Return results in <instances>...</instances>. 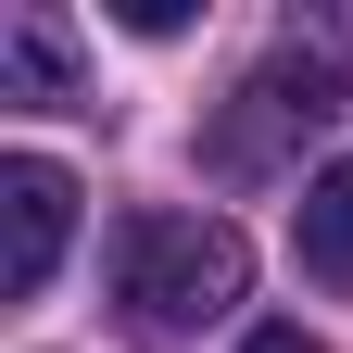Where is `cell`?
I'll use <instances>...</instances> for the list:
<instances>
[{
    "label": "cell",
    "mask_w": 353,
    "mask_h": 353,
    "mask_svg": "<svg viewBox=\"0 0 353 353\" xmlns=\"http://www.w3.org/2000/svg\"><path fill=\"white\" fill-rule=\"evenodd\" d=\"M114 290L139 328H214L252 290V240L228 214H126L114 228Z\"/></svg>",
    "instance_id": "cell-1"
},
{
    "label": "cell",
    "mask_w": 353,
    "mask_h": 353,
    "mask_svg": "<svg viewBox=\"0 0 353 353\" xmlns=\"http://www.w3.org/2000/svg\"><path fill=\"white\" fill-rule=\"evenodd\" d=\"M328 114H341V63H316V51H278V63L240 88V114L214 126V164H228V176H265V164L290 152V126L316 139Z\"/></svg>",
    "instance_id": "cell-2"
},
{
    "label": "cell",
    "mask_w": 353,
    "mask_h": 353,
    "mask_svg": "<svg viewBox=\"0 0 353 353\" xmlns=\"http://www.w3.org/2000/svg\"><path fill=\"white\" fill-rule=\"evenodd\" d=\"M63 240H76V176L51 152H13V164H0V290L38 303L51 265H63Z\"/></svg>",
    "instance_id": "cell-3"
},
{
    "label": "cell",
    "mask_w": 353,
    "mask_h": 353,
    "mask_svg": "<svg viewBox=\"0 0 353 353\" xmlns=\"http://www.w3.org/2000/svg\"><path fill=\"white\" fill-rule=\"evenodd\" d=\"M0 101H76V38L63 13H0Z\"/></svg>",
    "instance_id": "cell-4"
},
{
    "label": "cell",
    "mask_w": 353,
    "mask_h": 353,
    "mask_svg": "<svg viewBox=\"0 0 353 353\" xmlns=\"http://www.w3.org/2000/svg\"><path fill=\"white\" fill-rule=\"evenodd\" d=\"M290 240H303V265H316V278H341V290H353V164H316V176H303Z\"/></svg>",
    "instance_id": "cell-5"
},
{
    "label": "cell",
    "mask_w": 353,
    "mask_h": 353,
    "mask_svg": "<svg viewBox=\"0 0 353 353\" xmlns=\"http://www.w3.org/2000/svg\"><path fill=\"white\" fill-rule=\"evenodd\" d=\"M252 353H316V328H290V316H278V328H252Z\"/></svg>",
    "instance_id": "cell-6"
}]
</instances>
